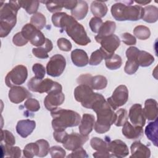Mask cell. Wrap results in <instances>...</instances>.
Masks as SVG:
<instances>
[{
    "label": "cell",
    "mask_w": 158,
    "mask_h": 158,
    "mask_svg": "<svg viewBox=\"0 0 158 158\" xmlns=\"http://www.w3.org/2000/svg\"><path fill=\"white\" fill-rule=\"evenodd\" d=\"M53 25L64 29L69 36L77 44L86 46L91 42L83 26L72 15L65 12H56L52 15Z\"/></svg>",
    "instance_id": "cell-1"
},
{
    "label": "cell",
    "mask_w": 158,
    "mask_h": 158,
    "mask_svg": "<svg viewBox=\"0 0 158 158\" xmlns=\"http://www.w3.org/2000/svg\"><path fill=\"white\" fill-rule=\"evenodd\" d=\"M91 109L97 115V120L94 125V130L99 134L108 131L115 122V112L104 97L97 101L93 105Z\"/></svg>",
    "instance_id": "cell-2"
},
{
    "label": "cell",
    "mask_w": 158,
    "mask_h": 158,
    "mask_svg": "<svg viewBox=\"0 0 158 158\" xmlns=\"http://www.w3.org/2000/svg\"><path fill=\"white\" fill-rule=\"evenodd\" d=\"M18 1H10L8 3L1 4L0 8V36H7L15 27L17 22V14L20 8Z\"/></svg>",
    "instance_id": "cell-3"
},
{
    "label": "cell",
    "mask_w": 158,
    "mask_h": 158,
    "mask_svg": "<svg viewBox=\"0 0 158 158\" xmlns=\"http://www.w3.org/2000/svg\"><path fill=\"white\" fill-rule=\"evenodd\" d=\"M53 118L52 127L54 131H63L67 127L77 126L81 120V117L77 112L67 109L57 108L51 111Z\"/></svg>",
    "instance_id": "cell-4"
},
{
    "label": "cell",
    "mask_w": 158,
    "mask_h": 158,
    "mask_svg": "<svg viewBox=\"0 0 158 158\" xmlns=\"http://www.w3.org/2000/svg\"><path fill=\"white\" fill-rule=\"evenodd\" d=\"M112 17L118 21H136L142 19L143 8L138 5H127L123 2H117L111 7Z\"/></svg>",
    "instance_id": "cell-5"
},
{
    "label": "cell",
    "mask_w": 158,
    "mask_h": 158,
    "mask_svg": "<svg viewBox=\"0 0 158 158\" xmlns=\"http://www.w3.org/2000/svg\"><path fill=\"white\" fill-rule=\"evenodd\" d=\"M74 97L77 101L81 103L83 107L91 109L93 105L104 96L98 93H94L93 89L86 85H79L74 90Z\"/></svg>",
    "instance_id": "cell-6"
},
{
    "label": "cell",
    "mask_w": 158,
    "mask_h": 158,
    "mask_svg": "<svg viewBox=\"0 0 158 158\" xmlns=\"http://www.w3.org/2000/svg\"><path fill=\"white\" fill-rule=\"evenodd\" d=\"M27 86L30 91L40 93H60L62 90V85L51 79H40L35 77L29 80Z\"/></svg>",
    "instance_id": "cell-7"
},
{
    "label": "cell",
    "mask_w": 158,
    "mask_h": 158,
    "mask_svg": "<svg viewBox=\"0 0 158 158\" xmlns=\"http://www.w3.org/2000/svg\"><path fill=\"white\" fill-rule=\"evenodd\" d=\"M27 77V68L25 65H18L7 74L5 78V83L8 87L12 88L25 83Z\"/></svg>",
    "instance_id": "cell-8"
},
{
    "label": "cell",
    "mask_w": 158,
    "mask_h": 158,
    "mask_svg": "<svg viewBox=\"0 0 158 158\" xmlns=\"http://www.w3.org/2000/svg\"><path fill=\"white\" fill-rule=\"evenodd\" d=\"M21 33L23 37L35 46L40 47L45 43L46 38L43 33L31 23L25 25Z\"/></svg>",
    "instance_id": "cell-9"
},
{
    "label": "cell",
    "mask_w": 158,
    "mask_h": 158,
    "mask_svg": "<svg viewBox=\"0 0 158 158\" xmlns=\"http://www.w3.org/2000/svg\"><path fill=\"white\" fill-rule=\"evenodd\" d=\"M128 99V90L125 85H121L114 91L112 95L107 98V102L114 110L124 105Z\"/></svg>",
    "instance_id": "cell-10"
},
{
    "label": "cell",
    "mask_w": 158,
    "mask_h": 158,
    "mask_svg": "<svg viewBox=\"0 0 158 158\" xmlns=\"http://www.w3.org/2000/svg\"><path fill=\"white\" fill-rule=\"evenodd\" d=\"M65 66V57L61 54H55L51 57L46 65L47 74L53 77H59L64 72Z\"/></svg>",
    "instance_id": "cell-11"
},
{
    "label": "cell",
    "mask_w": 158,
    "mask_h": 158,
    "mask_svg": "<svg viewBox=\"0 0 158 158\" xmlns=\"http://www.w3.org/2000/svg\"><path fill=\"white\" fill-rule=\"evenodd\" d=\"M80 85H86L93 89L100 90L105 88L107 85L106 78L102 75L91 76L90 74H83L77 78Z\"/></svg>",
    "instance_id": "cell-12"
},
{
    "label": "cell",
    "mask_w": 158,
    "mask_h": 158,
    "mask_svg": "<svg viewBox=\"0 0 158 158\" xmlns=\"http://www.w3.org/2000/svg\"><path fill=\"white\" fill-rule=\"evenodd\" d=\"M95 40L98 43L101 44V48L109 56L114 54L120 44L119 38L114 34L102 38L95 36Z\"/></svg>",
    "instance_id": "cell-13"
},
{
    "label": "cell",
    "mask_w": 158,
    "mask_h": 158,
    "mask_svg": "<svg viewBox=\"0 0 158 158\" xmlns=\"http://www.w3.org/2000/svg\"><path fill=\"white\" fill-rule=\"evenodd\" d=\"M88 140V136H85L77 133H72L68 135L62 143L64 148L69 151H73L82 146Z\"/></svg>",
    "instance_id": "cell-14"
},
{
    "label": "cell",
    "mask_w": 158,
    "mask_h": 158,
    "mask_svg": "<svg viewBox=\"0 0 158 158\" xmlns=\"http://www.w3.org/2000/svg\"><path fill=\"white\" fill-rule=\"evenodd\" d=\"M90 144L93 149L97 151L96 152L93 153V157L106 158L114 157V156L109 151L108 143L101 138L93 137L90 141Z\"/></svg>",
    "instance_id": "cell-15"
},
{
    "label": "cell",
    "mask_w": 158,
    "mask_h": 158,
    "mask_svg": "<svg viewBox=\"0 0 158 158\" xmlns=\"http://www.w3.org/2000/svg\"><path fill=\"white\" fill-rule=\"evenodd\" d=\"M128 117L134 126L143 127L146 123L143 109L140 104H133L129 110Z\"/></svg>",
    "instance_id": "cell-16"
},
{
    "label": "cell",
    "mask_w": 158,
    "mask_h": 158,
    "mask_svg": "<svg viewBox=\"0 0 158 158\" xmlns=\"http://www.w3.org/2000/svg\"><path fill=\"white\" fill-rule=\"evenodd\" d=\"M77 1H75V0L59 1H41V2L46 4L48 11L52 13H56V12H59V11L62 10L63 7L72 10L76 7L77 4Z\"/></svg>",
    "instance_id": "cell-17"
},
{
    "label": "cell",
    "mask_w": 158,
    "mask_h": 158,
    "mask_svg": "<svg viewBox=\"0 0 158 158\" xmlns=\"http://www.w3.org/2000/svg\"><path fill=\"white\" fill-rule=\"evenodd\" d=\"M108 149L114 157H124L129 154L127 145L120 139L108 142Z\"/></svg>",
    "instance_id": "cell-18"
},
{
    "label": "cell",
    "mask_w": 158,
    "mask_h": 158,
    "mask_svg": "<svg viewBox=\"0 0 158 158\" xmlns=\"http://www.w3.org/2000/svg\"><path fill=\"white\" fill-rule=\"evenodd\" d=\"M65 100V96L62 92L49 93L44 98V104L47 110L52 111L58 108Z\"/></svg>",
    "instance_id": "cell-19"
},
{
    "label": "cell",
    "mask_w": 158,
    "mask_h": 158,
    "mask_svg": "<svg viewBox=\"0 0 158 158\" xmlns=\"http://www.w3.org/2000/svg\"><path fill=\"white\" fill-rule=\"evenodd\" d=\"M31 96V93L23 86H14L9 91V98L15 104H19Z\"/></svg>",
    "instance_id": "cell-20"
},
{
    "label": "cell",
    "mask_w": 158,
    "mask_h": 158,
    "mask_svg": "<svg viewBox=\"0 0 158 158\" xmlns=\"http://www.w3.org/2000/svg\"><path fill=\"white\" fill-rule=\"evenodd\" d=\"M36 127V122L30 119L19 120L16 125L17 133L22 138L29 136Z\"/></svg>",
    "instance_id": "cell-21"
},
{
    "label": "cell",
    "mask_w": 158,
    "mask_h": 158,
    "mask_svg": "<svg viewBox=\"0 0 158 158\" xmlns=\"http://www.w3.org/2000/svg\"><path fill=\"white\" fill-rule=\"evenodd\" d=\"M130 150L131 153L130 157L148 158L151 156L149 148L139 141L133 142L130 146Z\"/></svg>",
    "instance_id": "cell-22"
},
{
    "label": "cell",
    "mask_w": 158,
    "mask_h": 158,
    "mask_svg": "<svg viewBox=\"0 0 158 158\" xmlns=\"http://www.w3.org/2000/svg\"><path fill=\"white\" fill-rule=\"evenodd\" d=\"M95 119L93 115L84 114L80 120V124L78 127L80 133L85 136H88L92 131Z\"/></svg>",
    "instance_id": "cell-23"
},
{
    "label": "cell",
    "mask_w": 158,
    "mask_h": 158,
    "mask_svg": "<svg viewBox=\"0 0 158 158\" xmlns=\"http://www.w3.org/2000/svg\"><path fill=\"white\" fill-rule=\"evenodd\" d=\"M122 131L124 136L130 139L138 138L143 135V127L133 126L128 121H127L123 125Z\"/></svg>",
    "instance_id": "cell-24"
},
{
    "label": "cell",
    "mask_w": 158,
    "mask_h": 158,
    "mask_svg": "<svg viewBox=\"0 0 158 158\" xmlns=\"http://www.w3.org/2000/svg\"><path fill=\"white\" fill-rule=\"evenodd\" d=\"M143 112L145 118L149 120H154L157 118L158 107L157 101L154 99L146 100Z\"/></svg>",
    "instance_id": "cell-25"
},
{
    "label": "cell",
    "mask_w": 158,
    "mask_h": 158,
    "mask_svg": "<svg viewBox=\"0 0 158 158\" xmlns=\"http://www.w3.org/2000/svg\"><path fill=\"white\" fill-rule=\"evenodd\" d=\"M71 59L75 65L80 67L86 66L89 62L87 53L80 49H75L72 51Z\"/></svg>",
    "instance_id": "cell-26"
},
{
    "label": "cell",
    "mask_w": 158,
    "mask_h": 158,
    "mask_svg": "<svg viewBox=\"0 0 158 158\" xmlns=\"http://www.w3.org/2000/svg\"><path fill=\"white\" fill-rule=\"evenodd\" d=\"M88 11L87 2L85 1H78L76 7L71 10V15L77 20H80L86 16Z\"/></svg>",
    "instance_id": "cell-27"
},
{
    "label": "cell",
    "mask_w": 158,
    "mask_h": 158,
    "mask_svg": "<svg viewBox=\"0 0 158 158\" xmlns=\"http://www.w3.org/2000/svg\"><path fill=\"white\" fill-rule=\"evenodd\" d=\"M53 48L52 43L51 40L46 38L45 43L38 48H33L32 52L33 55L39 59H46L49 57L48 52H50Z\"/></svg>",
    "instance_id": "cell-28"
},
{
    "label": "cell",
    "mask_w": 158,
    "mask_h": 158,
    "mask_svg": "<svg viewBox=\"0 0 158 158\" xmlns=\"http://www.w3.org/2000/svg\"><path fill=\"white\" fill-rule=\"evenodd\" d=\"M157 119L155 121L151 122L148 123L145 128V134L148 139L151 141L155 146H157L158 138H157Z\"/></svg>",
    "instance_id": "cell-29"
},
{
    "label": "cell",
    "mask_w": 158,
    "mask_h": 158,
    "mask_svg": "<svg viewBox=\"0 0 158 158\" xmlns=\"http://www.w3.org/2000/svg\"><path fill=\"white\" fill-rule=\"evenodd\" d=\"M144 14L142 19L148 23H154L158 19V9L156 6L149 5L143 8Z\"/></svg>",
    "instance_id": "cell-30"
},
{
    "label": "cell",
    "mask_w": 158,
    "mask_h": 158,
    "mask_svg": "<svg viewBox=\"0 0 158 158\" xmlns=\"http://www.w3.org/2000/svg\"><path fill=\"white\" fill-rule=\"evenodd\" d=\"M91 10L92 14L96 17L101 18L104 17L107 12V7L102 1H94L91 4Z\"/></svg>",
    "instance_id": "cell-31"
},
{
    "label": "cell",
    "mask_w": 158,
    "mask_h": 158,
    "mask_svg": "<svg viewBox=\"0 0 158 158\" xmlns=\"http://www.w3.org/2000/svg\"><path fill=\"white\" fill-rule=\"evenodd\" d=\"M116 28L115 23L113 21L107 20L102 23L98 35L96 36L97 38H102L107 36L114 34Z\"/></svg>",
    "instance_id": "cell-32"
},
{
    "label": "cell",
    "mask_w": 158,
    "mask_h": 158,
    "mask_svg": "<svg viewBox=\"0 0 158 158\" xmlns=\"http://www.w3.org/2000/svg\"><path fill=\"white\" fill-rule=\"evenodd\" d=\"M1 157L8 156L10 157H20L21 156V150L18 146H9L1 144Z\"/></svg>",
    "instance_id": "cell-33"
},
{
    "label": "cell",
    "mask_w": 158,
    "mask_h": 158,
    "mask_svg": "<svg viewBox=\"0 0 158 158\" xmlns=\"http://www.w3.org/2000/svg\"><path fill=\"white\" fill-rule=\"evenodd\" d=\"M110 56L108 55L101 48H100L99 49H97L92 52L89 63L91 65H98L104 59H106Z\"/></svg>",
    "instance_id": "cell-34"
},
{
    "label": "cell",
    "mask_w": 158,
    "mask_h": 158,
    "mask_svg": "<svg viewBox=\"0 0 158 158\" xmlns=\"http://www.w3.org/2000/svg\"><path fill=\"white\" fill-rule=\"evenodd\" d=\"M136 59L139 65L144 67L151 65L154 61V57L152 55L146 51L140 50L138 52Z\"/></svg>",
    "instance_id": "cell-35"
},
{
    "label": "cell",
    "mask_w": 158,
    "mask_h": 158,
    "mask_svg": "<svg viewBox=\"0 0 158 158\" xmlns=\"http://www.w3.org/2000/svg\"><path fill=\"white\" fill-rule=\"evenodd\" d=\"M105 64L107 69L110 70H116L121 67L122 60L120 56L114 54L105 59Z\"/></svg>",
    "instance_id": "cell-36"
},
{
    "label": "cell",
    "mask_w": 158,
    "mask_h": 158,
    "mask_svg": "<svg viewBox=\"0 0 158 158\" xmlns=\"http://www.w3.org/2000/svg\"><path fill=\"white\" fill-rule=\"evenodd\" d=\"M18 2L20 7L23 8L29 14L36 13L40 4L38 1H19Z\"/></svg>",
    "instance_id": "cell-37"
},
{
    "label": "cell",
    "mask_w": 158,
    "mask_h": 158,
    "mask_svg": "<svg viewBox=\"0 0 158 158\" xmlns=\"http://www.w3.org/2000/svg\"><path fill=\"white\" fill-rule=\"evenodd\" d=\"M30 23L32 24L38 30L43 29L46 23V19L45 16L40 13L36 12L33 14L30 19Z\"/></svg>",
    "instance_id": "cell-38"
},
{
    "label": "cell",
    "mask_w": 158,
    "mask_h": 158,
    "mask_svg": "<svg viewBox=\"0 0 158 158\" xmlns=\"http://www.w3.org/2000/svg\"><path fill=\"white\" fill-rule=\"evenodd\" d=\"M23 156L27 158H32L35 156L38 155L39 146L38 144L35 143H30L27 144L23 150Z\"/></svg>",
    "instance_id": "cell-39"
},
{
    "label": "cell",
    "mask_w": 158,
    "mask_h": 158,
    "mask_svg": "<svg viewBox=\"0 0 158 158\" xmlns=\"http://www.w3.org/2000/svg\"><path fill=\"white\" fill-rule=\"evenodd\" d=\"M133 34L137 38L145 40L150 37L151 31L148 27L144 25H138L134 28Z\"/></svg>",
    "instance_id": "cell-40"
},
{
    "label": "cell",
    "mask_w": 158,
    "mask_h": 158,
    "mask_svg": "<svg viewBox=\"0 0 158 158\" xmlns=\"http://www.w3.org/2000/svg\"><path fill=\"white\" fill-rule=\"evenodd\" d=\"M128 112L125 109H120L115 113V122L114 124L117 127H121L128 120Z\"/></svg>",
    "instance_id": "cell-41"
},
{
    "label": "cell",
    "mask_w": 158,
    "mask_h": 158,
    "mask_svg": "<svg viewBox=\"0 0 158 158\" xmlns=\"http://www.w3.org/2000/svg\"><path fill=\"white\" fill-rule=\"evenodd\" d=\"M139 66V64L136 59H129L126 62L124 71L128 75H132L138 70Z\"/></svg>",
    "instance_id": "cell-42"
},
{
    "label": "cell",
    "mask_w": 158,
    "mask_h": 158,
    "mask_svg": "<svg viewBox=\"0 0 158 158\" xmlns=\"http://www.w3.org/2000/svg\"><path fill=\"white\" fill-rule=\"evenodd\" d=\"M36 142L39 146V153L38 156L43 157L47 156L50 149L49 143L45 139H39Z\"/></svg>",
    "instance_id": "cell-43"
},
{
    "label": "cell",
    "mask_w": 158,
    "mask_h": 158,
    "mask_svg": "<svg viewBox=\"0 0 158 158\" xmlns=\"http://www.w3.org/2000/svg\"><path fill=\"white\" fill-rule=\"evenodd\" d=\"M1 143L4 142L6 144L13 146L15 143V139L12 133L8 130H2L1 131Z\"/></svg>",
    "instance_id": "cell-44"
},
{
    "label": "cell",
    "mask_w": 158,
    "mask_h": 158,
    "mask_svg": "<svg viewBox=\"0 0 158 158\" xmlns=\"http://www.w3.org/2000/svg\"><path fill=\"white\" fill-rule=\"evenodd\" d=\"M25 107L30 112H36L40 109V105L38 100L34 98H28L24 103Z\"/></svg>",
    "instance_id": "cell-45"
},
{
    "label": "cell",
    "mask_w": 158,
    "mask_h": 158,
    "mask_svg": "<svg viewBox=\"0 0 158 158\" xmlns=\"http://www.w3.org/2000/svg\"><path fill=\"white\" fill-rule=\"evenodd\" d=\"M49 152L52 158H63L65 156V151L60 146H54L50 148Z\"/></svg>",
    "instance_id": "cell-46"
},
{
    "label": "cell",
    "mask_w": 158,
    "mask_h": 158,
    "mask_svg": "<svg viewBox=\"0 0 158 158\" xmlns=\"http://www.w3.org/2000/svg\"><path fill=\"white\" fill-rule=\"evenodd\" d=\"M32 70L35 73V77L40 79H43L46 74V69L39 63L35 64L32 67Z\"/></svg>",
    "instance_id": "cell-47"
},
{
    "label": "cell",
    "mask_w": 158,
    "mask_h": 158,
    "mask_svg": "<svg viewBox=\"0 0 158 158\" xmlns=\"http://www.w3.org/2000/svg\"><path fill=\"white\" fill-rule=\"evenodd\" d=\"M103 22L101 18L99 17H93L91 19L89 25L91 31L95 33H98L102 25Z\"/></svg>",
    "instance_id": "cell-48"
},
{
    "label": "cell",
    "mask_w": 158,
    "mask_h": 158,
    "mask_svg": "<svg viewBox=\"0 0 158 158\" xmlns=\"http://www.w3.org/2000/svg\"><path fill=\"white\" fill-rule=\"evenodd\" d=\"M57 44L59 49L63 51H69L72 47L70 41L64 38H59L57 41Z\"/></svg>",
    "instance_id": "cell-49"
},
{
    "label": "cell",
    "mask_w": 158,
    "mask_h": 158,
    "mask_svg": "<svg viewBox=\"0 0 158 158\" xmlns=\"http://www.w3.org/2000/svg\"><path fill=\"white\" fill-rule=\"evenodd\" d=\"M28 40H27L22 35L21 31L17 33L12 38L13 43L17 46H23L28 43Z\"/></svg>",
    "instance_id": "cell-50"
},
{
    "label": "cell",
    "mask_w": 158,
    "mask_h": 158,
    "mask_svg": "<svg viewBox=\"0 0 158 158\" xmlns=\"http://www.w3.org/2000/svg\"><path fill=\"white\" fill-rule=\"evenodd\" d=\"M121 38L122 41L127 45H135L136 43V38L129 33H124L122 34Z\"/></svg>",
    "instance_id": "cell-51"
},
{
    "label": "cell",
    "mask_w": 158,
    "mask_h": 158,
    "mask_svg": "<svg viewBox=\"0 0 158 158\" xmlns=\"http://www.w3.org/2000/svg\"><path fill=\"white\" fill-rule=\"evenodd\" d=\"M88 156L86 152V151L82 148L80 147L79 148H77L75 150L73 151V152L70 154H69L67 157H82V158H85L88 157Z\"/></svg>",
    "instance_id": "cell-52"
},
{
    "label": "cell",
    "mask_w": 158,
    "mask_h": 158,
    "mask_svg": "<svg viewBox=\"0 0 158 158\" xmlns=\"http://www.w3.org/2000/svg\"><path fill=\"white\" fill-rule=\"evenodd\" d=\"M68 134L65 131H54L53 133V136L55 140L60 143H63L64 141L65 140Z\"/></svg>",
    "instance_id": "cell-53"
},
{
    "label": "cell",
    "mask_w": 158,
    "mask_h": 158,
    "mask_svg": "<svg viewBox=\"0 0 158 158\" xmlns=\"http://www.w3.org/2000/svg\"><path fill=\"white\" fill-rule=\"evenodd\" d=\"M151 2V1H135V2L141 5H146L147 4H149Z\"/></svg>",
    "instance_id": "cell-54"
}]
</instances>
